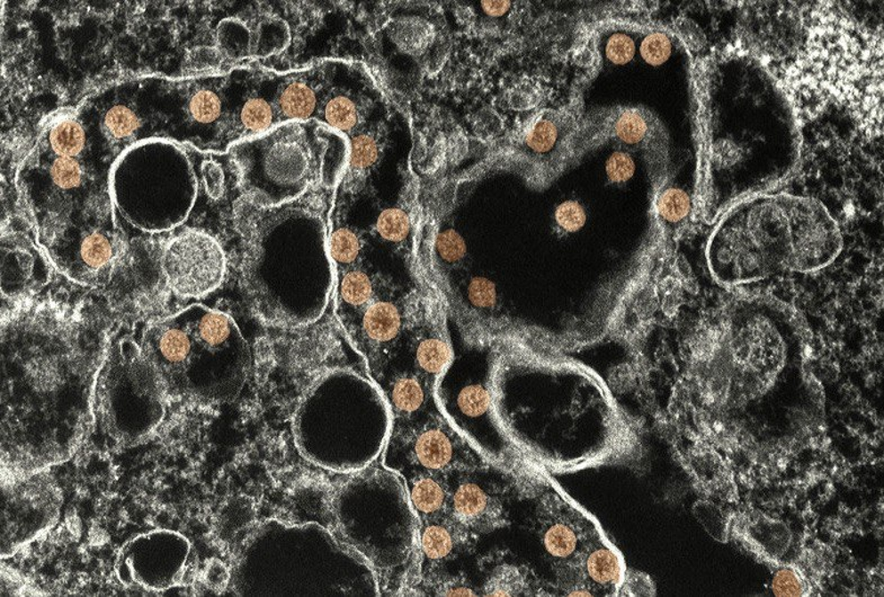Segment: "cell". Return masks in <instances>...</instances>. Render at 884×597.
<instances>
[{"instance_id": "24", "label": "cell", "mask_w": 884, "mask_h": 597, "mask_svg": "<svg viewBox=\"0 0 884 597\" xmlns=\"http://www.w3.org/2000/svg\"><path fill=\"white\" fill-rule=\"evenodd\" d=\"M361 245L359 238L346 228L336 230L328 240V253L331 260L341 264H351L359 256Z\"/></svg>"}, {"instance_id": "7", "label": "cell", "mask_w": 884, "mask_h": 597, "mask_svg": "<svg viewBox=\"0 0 884 597\" xmlns=\"http://www.w3.org/2000/svg\"><path fill=\"white\" fill-rule=\"evenodd\" d=\"M414 455L427 472H474L487 467L486 460L449 426L425 427L415 440Z\"/></svg>"}, {"instance_id": "8", "label": "cell", "mask_w": 884, "mask_h": 597, "mask_svg": "<svg viewBox=\"0 0 884 597\" xmlns=\"http://www.w3.org/2000/svg\"><path fill=\"white\" fill-rule=\"evenodd\" d=\"M449 515L470 535L503 527L506 516L499 495L470 478L458 482L450 493Z\"/></svg>"}, {"instance_id": "6", "label": "cell", "mask_w": 884, "mask_h": 597, "mask_svg": "<svg viewBox=\"0 0 884 597\" xmlns=\"http://www.w3.org/2000/svg\"><path fill=\"white\" fill-rule=\"evenodd\" d=\"M551 497L539 512L544 548L560 564L576 565L586 545L599 532L576 508L559 496Z\"/></svg>"}, {"instance_id": "12", "label": "cell", "mask_w": 884, "mask_h": 597, "mask_svg": "<svg viewBox=\"0 0 884 597\" xmlns=\"http://www.w3.org/2000/svg\"><path fill=\"white\" fill-rule=\"evenodd\" d=\"M450 497L443 482L433 476H420L411 485V505L426 519L440 518L449 511Z\"/></svg>"}, {"instance_id": "4", "label": "cell", "mask_w": 884, "mask_h": 597, "mask_svg": "<svg viewBox=\"0 0 884 597\" xmlns=\"http://www.w3.org/2000/svg\"><path fill=\"white\" fill-rule=\"evenodd\" d=\"M163 277L174 294L195 299L218 289L225 274L223 248L214 237L186 230L166 244L161 255Z\"/></svg>"}, {"instance_id": "32", "label": "cell", "mask_w": 884, "mask_h": 597, "mask_svg": "<svg viewBox=\"0 0 884 597\" xmlns=\"http://www.w3.org/2000/svg\"><path fill=\"white\" fill-rule=\"evenodd\" d=\"M437 251L446 262H458L466 255V248L465 241L456 231L448 230L442 232L437 237Z\"/></svg>"}, {"instance_id": "31", "label": "cell", "mask_w": 884, "mask_h": 597, "mask_svg": "<svg viewBox=\"0 0 884 597\" xmlns=\"http://www.w3.org/2000/svg\"><path fill=\"white\" fill-rule=\"evenodd\" d=\"M636 171V165L628 152L615 151L606 162L607 179L613 184L627 183Z\"/></svg>"}, {"instance_id": "18", "label": "cell", "mask_w": 884, "mask_h": 597, "mask_svg": "<svg viewBox=\"0 0 884 597\" xmlns=\"http://www.w3.org/2000/svg\"><path fill=\"white\" fill-rule=\"evenodd\" d=\"M690 211V198L683 190L669 188L661 190L656 200L657 217L666 223L681 222Z\"/></svg>"}, {"instance_id": "22", "label": "cell", "mask_w": 884, "mask_h": 597, "mask_svg": "<svg viewBox=\"0 0 884 597\" xmlns=\"http://www.w3.org/2000/svg\"><path fill=\"white\" fill-rule=\"evenodd\" d=\"M240 118L245 128L254 133H264L274 125L273 109L263 99L249 100L242 109Z\"/></svg>"}, {"instance_id": "26", "label": "cell", "mask_w": 884, "mask_h": 597, "mask_svg": "<svg viewBox=\"0 0 884 597\" xmlns=\"http://www.w3.org/2000/svg\"><path fill=\"white\" fill-rule=\"evenodd\" d=\"M671 53L669 37L664 32L650 31L644 36L640 44V54L649 65L660 66L667 61Z\"/></svg>"}, {"instance_id": "19", "label": "cell", "mask_w": 884, "mask_h": 597, "mask_svg": "<svg viewBox=\"0 0 884 597\" xmlns=\"http://www.w3.org/2000/svg\"><path fill=\"white\" fill-rule=\"evenodd\" d=\"M422 384L414 378H402L396 381L391 391V401L398 412L412 414L422 408L425 402Z\"/></svg>"}, {"instance_id": "35", "label": "cell", "mask_w": 884, "mask_h": 597, "mask_svg": "<svg viewBox=\"0 0 884 597\" xmlns=\"http://www.w3.org/2000/svg\"><path fill=\"white\" fill-rule=\"evenodd\" d=\"M483 7L484 11L492 16H499L505 14L511 7L509 3H483Z\"/></svg>"}, {"instance_id": "13", "label": "cell", "mask_w": 884, "mask_h": 597, "mask_svg": "<svg viewBox=\"0 0 884 597\" xmlns=\"http://www.w3.org/2000/svg\"><path fill=\"white\" fill-rule=\"evenodd\" d=\"M401 319L396 306L385 302L371 304L364 313L363 329L369 340L385 343L401 332Z\"/></svg>"}, {"instance_id": "28", "label": "cell", "mask_w": 884, "mask_h": 597, "mask_svg": "<svg viewBox=\"0 0 884 597\" xmlns=\"http://www.w3.org/2000/svg\"><path fill=\"white\" fill-rule=\"evenodd\" d=\"M139 125L137 116L126 107L113 108L105 117L106 129L114 138L130 137Z\"/></svg>"}, {"instance_id": "20", "label": "cell", "mask_w": 884, "mask_h": 597, "mask_svg": "<svg viewBox=\"0 0 884 597\" xmlns=\"http://www.w3.org/2000/svg\"><path fill=\"white\" fill-rule=\"evenodd\" d=\"M371 279L364 272L353 270L344 275L339 282V296L352 306H363L372 296Z\"/></svg>"}, {"instance_id": "33", "label": "cell", "mask_w": 884, "mask_h": 597, "mask_svg": "<svg viewBox=\"0 0 884 597\" xmlns=\"http://www.w3.org/2000/svg\"><path fill=\"white\" fill-rule=\"evenodd\" d=\"M469 299L475 307L491 308L495 306L496 289L494 283L482 278L473 279L469 286Z\"/></svg>"}, {"instance_id": "27", "label": "cell", "mask_w": 884, "mask_h": 597, "mask_svg": "<svg viewBox=\"0 0 884 597\" xmlns=\"http://www.w3.org/2000/svg\"><path fill=\"white\" fill-rule=\"evenodd\" d=\"M379 156L377 142L369 135H357L350 147V167L356 171L372 166Z\"/></svg>"}, {"instance_id": "14", "label": "cell", "mask_w": 884, "mask_h": 597, "mask_svg": "<svg viewBox=\"0 0 884 597\" xmlns=\"http://www.w3.org/2000/svg\"><path fill=\"white\" fill-rule=\"evenodd\" d=\"M316 108V93L303 82L287 85L279 97V109L286 122L308 121Z\"/></svg>"}, {"instance_id": "9", "label": "cell", "mask_w": 884, "mask_h": 597, "mask_svg": "<svg viewBox=\"0 0 884 597\" xmlns=\"http://www.w3.org/2000/svg\"><path fill=\"white\" fill-rule=\"evenodd\" d=\"M576 566L590 595L619 594L624 581L623 562L599 533L586 545Z\"/></svg>"}, {"instance_id": "29", "label": "cell", "mask_w": 884, "mask_h": 597, "mask_svg": "<svg viewBox=\"0 0 884 597\" xmlns=\"http://www.w3.org/2000/svg\"><path fill=\"white\" fill-rule=\"evenodd\" d=\"M191 113L195 120L211 123L220 117L221 101L211 91H199L191 101Z\"/></svg>"}, {"instance_id": "5", "label": "cell", "mask_w": 884, "mask_h": 597, "mask_svg": "<svg viewBox=\"0 0 884 597\" xmlns=\"http://www.w3.org/2000/svg\"><path fill=\"white\" fill-rule=\"evenodd\" d=\"M578 123L567 111H544L495 155L505 165L538 169L564 166L572 160V142Z\"/></svg>"}, {"instance_id": "10", "label": "cell", "mask_w": 884, "mask_h": 597, "mask_svg": "<svg viewBox=\"0 0 884 597\" xmlns=\"http://www.w3.org/2000/svg\"><path fill=\"white\" fill-rule=\"evenodd\" d=\"M531 570L522 565L501 561L489 570L482 588L487 596L539 595Z\"/></svg>"}, {"instance_id": "34", "label": "cell", "mask_w": 884, "mask_h": 597, "mask_svg": "<svg viewBox=\"0 0 884 597\" xmlns=\"http://www.w3.org/2000/svg\"><path fill=\"white\" fill-rule=\"evenodd\" d=\"M488 400L487 391H483V388L469 387L461 392L458 404H460L463 412L475 416V415H480L486 410Z\"/></svg>"}, {"instance_id": "17", "label": "cell", "mask_w": 884, "mask_h": 597, "mask_svg": "<svg viewBox=\"0 0 884 597\" xmlns=\"http://www.w3.org/2000/svg\"><path fill=\"white\" fill-rule=\"evenodd\" d=\"M416 358L420 370L428 375L437 376L448 367L452 359V351L448 343L431 337L420 342Z\"/></svg>"}, {"instance_id": "3", "label": "cell", "mask_w": 884, "mask_h": 597, "mask_svg": "<svg viewBox=\"0 0 884 597\" xmlns=\"http://www.w3.org/2000/svg\"><path fill=\"white\" fill-rule=\"evenodd\" d=\"M316 122L287 121L246 143L242 185L250 201L273 209L303 196L321 175L327 138Z\"/></svg>"}, {"instance_id": "30", "label": "cell", "mask_w": 884, "mask_h": 597, "mask_svg": "<svg viewBox=\"0 0 884 597\" xmlns=\"http://www.w3.org/2000/svg\"><path fill=\"white\" fill-rule=\"evenodd\" d=\"M555 219L561 230L576 232L585 226L586 213L580 203L567 201L556 207Z\"/></svg>"}, {"instance_id": "25", "label": "cell", "mask_w": 884, "mask_h": 597, "mask_svg": "<svg viewBox=\"0 0 884 597\" xmlns=\"http://www.w3.org/2000/svg\"><path fill=\"white\" fill-rule=\"evenodd\" d=\"M410 219L405 211L388 209L380 214L377 222V230L382 238L390 241H401L406 238L410 230Z\"/></svg>"}, {"instance_id": "1", "label": "cell", "mask_w": 884, "mask_h": 597, "mask_svg": "<svg viewBox=\"0 0 884 597\" xmlns=\"http://www.w3.org/2000/svg\"><path fill=\"white\" fill-rule=\"evenodd\" d=\"M840 234L822 206L794 198H758L721 222L709 246V268L736 286L783 273H810L839 255Z\"/></svg>"}, {"instance_id": "23", "label": "cell", "mask_w": 884, "mask_h": 597, "mask_svg": "<svg viewBox=\"0 0 884 597\" xmlns=\"http://www.w3.org/2000/svg\"><path fill=\"white\" fill-rule=\"evenodd\" d=\"M50 177L55 188L69 190L84 184L82 166L70 157H58L50 167Z\"/></svg>"}, {"instance_id": "11", "label": "cell", "mask_w": 884, "mask_h": 597, "mask_svg": "<svg viewBox=\"0 0 884 597\" xmlns=\"http://www.w3.org/2000/svg\"><path fill=\"white\" fill-rule=\"evenodd\" d=\"M432 519L424 525L419 536L420 549L429 561H441L452 556L458 545L465 544L469 532L450 518L448 522Z\"/></svg>"}, {"instance_id": "2", "label": "cell", "mask_w": 884, "mask_h": 597, "mask_svg": "<svg viewBox=\"0 0 884 597\" xmlns=\"http://www.w3.org/2000/svg\"><path fill=\"white\" fill-rule=\"evenodd\" d=\"M147 357L177 391L209 400H228L240 391L250 357L235 320L194 304L149 326Z\"/></svg>"}, {"instance_id": "15", "label": "cell", "mask_w": 884, "mask_h": 597, "mask_svg": "<svg viewBox=\"0 0 884 597\" xmlns=\"http://www.w3.org/2000/svg\"><path fill=\"white\" fill-rule=\"evenodd\" d=\"M602 50L612 65H627L635 58L637 44L635 34L626 28H606L602 32Z\"/></svg>"}, {"instance_id": "21", "label": "cell", "mask_w": 884, "mask_h": 597, "mask_svg": "<svg viewBox=\"0 0 884 597\" xmlns=\"http://www.w3.org/2000/svg\"><path fill=\"white\" fill-rule=\"evenodd\" d=\"M324 117L327 125L339 131H351L359 120L355 104L345 96H336L326 104Z\"/></svg>"}, {"instance_id": "16", "label": "cell", "mask_w": 884, "mask_h": 597, "mask_svg": "<svg viewBox=\"0 0 884 597\" xmlns=\"http://www.w3.org/2000/svg\"><path fill=\"white\" fill-rule=\"evenodd\" d=\"M51 147L59 157L78 156L85 146L82 125L72 118H63L53 125L50 133Z\"/></svg>"}]
</instances>
